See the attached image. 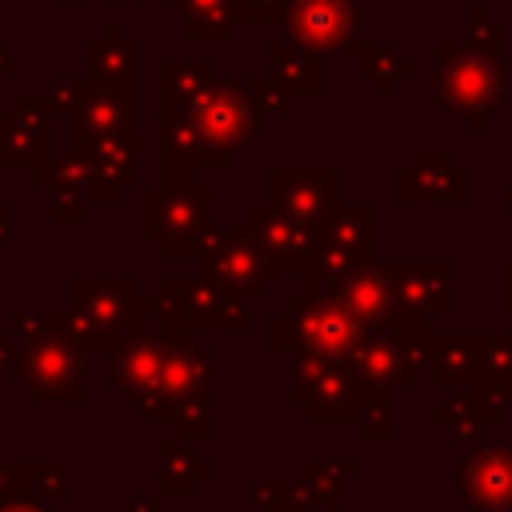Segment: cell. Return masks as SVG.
Returning <instances> with one entry per match:
<instances>
[{
    "mask_svg": "<svg viewBox=\"0 0 512 512\" xmlns=\"http://www.w3.org/2000/svg\"><path fill=\"white\" fill-rule=\"evenodd\" d=\"M356 60H360V72L368 76V80H376V88L388 96L400 80H408L412 72H416V64L408 60V56H400V52H392V48H384V44H356Z\"/></svg>",
    "mask_w": 512,
    "mask_h": 512,
    "instance_id": "cell-31",
    "label": "cell"
},
{
    "mask_svg": "<svg viewBox=\"0 0 512 512\" xmlns=\"http://www.w3.org/2000/svg\"><path fill=\"white\" fill-rule=\"evenodd\" d=\"M504 304H508V312H512V260H508V268H504Z\"/></svg>",
    "mask_w": 512,
    "mask_h": 512,
    "instance_id": "cell-43",
    "label": "cell"
},
{
    "mask_svg": "<svg viewBox=\"0 0 512 512\" xmlns=\"http://www.w3.org/2000/svg\"><path fill=\"white\" fill-rule=\"evenodd\" d=\"M368 336V328L352 316V308L320 284H308V292L292 296L280 316L268 324V340L292 356H316V360H348L352 348Z\"/></svg>",
    "mask_w": 512,
    "mask_h": 512,
    "instance_id": "cell-1",
    "label": "cell"
},
{
    "mask_svg": "<svg viewBox=\"0 0 512 512\" xmlns=\"http://www.w3.org/2000/svg\"><path fill=\"white\" fill-rule=\"evenodd\" d=\"M356 420H360L364 440H388L392 436V396H364V408Z\"/></svg>",
    "mask_w": 512,
    "mask_h": 512,
    "instance_id": "cell-34",
    "label": "cell"
},
{
    "mask_svg": "<svg viewBox=\"0 0 512 512\" xmlns=\"http://www.w3.org/2000/svg\"><path fill=\"white\" fill-rule=\"evenodd\" d=\"M16 364H20V336L0 332V368H16Z\"/></svg>",
    "mask_w": 512,
    "mask_h": 512,
    "instance_id": "cell-38",
    "label": "cell"
},
{
    "mask_svg": "<svg viewBox=\"0 0 512 512\" xmlns=\"http://www.w3.org/2000/svg\"><path fill=\"white\" fill-rule=\"evenodd\" d=\"M8 496H16V472H12V464H0V504Z\"/></svg>",
    "mask_w": 512,
    "mask_h": 512,
    "instance_id": "cell-40",
    "label": "cell"
},
{
    "mask_svg": "<svg viewBox=\"0 0 512 512\" xmlns=\"http://www.w3.org/2000/svg\"><path fill=\"white\" fill-rule=\"evenodd\" d=\"M80 88H84V80H76V76H60V80H56V88L48 92L52 108H56V112H68V108L80 100Z\"/></svg>",
    "mask_w": 512,
    "mask_h": 512,
    "instance_id": "cell-37",
    "label": "cell"
},
{
    "mask_svg": "<svg viewBox=\"0 0 512 512\" xmlns=\"http://www.w3.org/2000/svg\"><path fill=\"white\" fill-rule=\"evenodd\" d=\"M268 192H272V204H280L284 212L308 224H324L340 208V172L336 168H276L268 172Z\"/></svg>",
    "mask_w": 512,
    "mask_h": 512,
    "instance_id": "cell-16",
    "label": "cell"
},
{
    "mask_svg": "<svg viewBox=\"0 0 512 512\" xmlns=\"http://www.w3.org/2000/svg\"><path fill=\"white\" fill-rule=\"evenodd\" d=\"M292 0H236L240 20H284Z\"/></svg>",
    "mask_w": 512,
    "mask_h": 512,
    "instance_id": "cell-36",
    "label": "cell"
},
{
    "mask_svg": "<svg viewBox=\"0 0 512 512\" xmlns=\"http://www.w3.org/2000/svg\"><path fill=\"white\" fill-rule=\"evenodd\" d=\"M180 8V24H176V36L188 40V44H200V40H228L240 12H236V0H172Z\"/></svg>",
    "mask_w": 512,
    "mask_h": 512,
    "instance_id": "cell-24",
    "label": "cell"
},
{
    "mask_svg": "<svg viewBox=\"0 0 512 512\" xmlns=\"http://www.w3.org/2000/svg\"><path fill=\"white\" fill-rule=\"evenodd\" d=\"M160 364H164V336L136 332L128 344H120L112 352L108 376H112L116 392H124L136 404H148L160 388Z\"/></svg>",
    "mask_w": 512,
    "mask_h": 512,
    "instance_id": "cell-21",
    "label": "cell"
},
{
    "mask_svg": "<svg viewBox=\"0 0 512 512\" xmlns=\"http://www.w3.org/2000/svg\"><path fill=\"white\" fill-rule=\"evenodd\" d=\"M188 112L204 136L208 168H228L236 148H244L264 120L260 104L252 100V88L240 80H208V88L188 104Z\"/></svg>",
    "mask_w": 512,
    "mask_h": 512,
    "instance_id": "cell-7",
    "label": "cell"
},
{
    "mask_svg": "<svg viewBox=\"0 0 512 512\" xmlns=\"http://www.w3.org/2000/svg\"><path fill=\"white\" fill-rule=\"evenodd\" d=\"M140 76V52L132 40H120V24H108L104 40L88 44V80L108 84H136Z\"/></svg>",
    "mask_w": 512,
    "mask_h": 512,
    "instance_id": "cell-26",
    "label": "cell"
},
{
    "mask_svg": "<svg viewBox=\"0 0 512 512\" xmlns=\"http://www.w3.org/2000/svg\"><path fill=\"white\" fill-rule=\"evenodd\" d=\"M148 316L160 324L164 336H188V332H244L248 328V304L240 292H224L208 284L204 276L172 280L164 276L156 292L148 296Z\"/></svg>",
    "mask_w": 512,
    "mask_h": 512,
    "instance_id": "cell-6",
    "label": "cell"
},
{
    "mask_svg": "<svg viewBox=\"0 0 512 512\" xmlns=\"http://www.w3.org/2000/svg\"><path fill=\"white\" fill-rule=\"evenodd\" d=\"M436 68H432V96L440 112L468 116L476 132H484L488 116L504 104V68L496 56L472 52L468 44H448L440 40L432 48Z\"/></svg>",
    "mask_w": 512,
    "mask_h": 512,
    "instance_id": "cell-4",
    "label": "cell"
},
{
    "mask_svg": "<svg viewBox=\"0 0 512 512\" xmlns=\"http://www.w3.org/2000/svg\"><path fill=\"white\" fill-rule=\"evenodd\" d=\"M476 380H484L504 404H512V332L480 336V364Z\"/></svg>",
    "mask_w": 512,
    "mask_h": 512,
    "instance_id": "cell-30",
    "label": "cell"
},
{
    "mask_svg": "<svg viewBox=\"0 0 512 512\" xmlns=\"http://www.w3.org/2000/svg\"><path fill=\"white\" fill-rule=\"evenodd\" d=\"M124 512H156V500H124Z\"/></svg>",
    "mask_w": 512,
    "mask_h": 512,
    "instance_id": "cell-41",
    "label": "cell"
},
{
    "mask_svg": "<svg viewBox=\"0 0 512 512\" xmlns=\"http://www.w3.org/2000/svg\"><path fill=\"white\" fill-rule=\"evenodd\" d=\"M16 472V496H60L68 488V468L64 460H20L12 464Z\"/></svg>",
    "mask_w": 512,
    "mask_h": 512,
    "instance_id": "cell-32",
    "label": "cell"
},
{
    "mask_svg": "<svg viewBox=\"0 0 512 512\" xmlns=\"http://www.w3.org/2000/svg\"><path fill=\"white\" fill-rule=\"evenodd\" d=\"M348 368L360 380L364 396H392L396 388H404V384L416 380V372H412V364L404 356L400 332H368L352 348Z\"/></svg>",
    "mask_w": 512,
    "mask_h": 512,
    "instance_id": "cell-19",
    "label": "cell"
},
{
    "mask_svg": "<svg viewBox=\"0 0 512 512\" xmlns=\"http://www.w3.org/2000/svg\"><path fill=\"white\" fill-rule=\"evenodd\" d=\"M248 228L260 240L272 276H304L316 264L320 252V224H308L292 212H284L280 204H256L248 212Z\"/></svg>",
    "mask_w": 512,
    "mask_h": 512,
    "instance_id": "cell-12",
    "label": "cell"
},
{
    "mask_svg": "<svg viewBox=\"0 0 512 512\" xmlns=\"http://www.w3.org/2000/svg\"><path fill=\"white\" fill-rule=\"evenodd\" d=\"M196 276H204L208 284H216L224 292L256 296L268 288L272 268H268V256H264L260 240L252 236V228L236 224L224 232H208V240L196 256Z\"/></svg>",
    "mask_w": 512,
    "mask_h": 512,
    "instance_id": "cell-9",
    "label": "cell"
},
{
    "mask_svg": "<svg viewBox=\"0 0 512 512\" xmlns=\"http://www.w3.org/2000/svg\"><path fill=\"white\" fill-rule=\"evenodd\" d=\"M148 312V296L140 292V280L132 276H84V280H68V312H64V328L76 344L84 348H108L116 352L120 344H128L140 328Z\"/></svg>",
    "mask_w": 512,
    "mask_h": 512,
    "instance_id": "cell-2",
    "label": "cell"
},
{
    "mask_svg": "<svg viewBox=\"0 0 512 512\" xmlns=\"http://www.w3.org/2000/svg\"><path fill=\"white\" fill-rule=\"evenodd\" d=\"M56 4H68V8H76V4H84V0H56Z\"/></svg>",
    "mask_w": 512,
    "mask_h": 512,
    "instance_id": "cell-46",
    "label": "cell"
},
{
    "mask_svg": "<svg viewBox=\"0 0 512 512\" xmlns=\"http://www.w3.org/2000/svg\"><path fill=\"white\" fill-rule=\"evenodd\" d=\"M212 472V464L188 448V444H160V488L172 496H188L196 488V480H204Z\"/></svg>",
    "mask_w": 512,
    "mask_h": 512,
    "instance_id": "cell-29",
    "label": "cell"
},
{
    "mask_svg": "<svg viewBox=\"0 0 512 512\" xmlns=\"http://www.w3.org/2000/svg\"><path fill=\"white\" fill-rule=\"evenodd\" d=\"M64 120H68V152H84L116 136H140L136 132V84L84 80L80 100L64 112Z\"/></svg>",
    "mask_w": 512,
    "mask_h": 512,
    "instance_id": "cell-8",
    "label": "cell"
},
{
    "mask_svg": "<svg viewBox=\"0 0 512 512\" xmlns=\"http://www.w3.org/2000/svg\"><path fill=\"white\" fill-rule=\"evenodd\" d=\"M12 72V52H8V44H0V76H8Z\"/></svg>",
    "mask_w": 512,
    "mask_h": 512,
    "instance_id": "cell-44",
    "label": "cell"
},
{
    "mask_svg": "<svg viewBox=\"0 0 512 512\" xmlns=\"http://www.w3.org/2000/svg\"><path fill=\"white\" fill-rule=\"evenodd\" d=\"M0 512H48L36 496H8L4 504H0Z\"/></svg>",
    "mask_w": 512,
    "mask_h": 512,
    "instance_id": "cell-39",
    "label": "cell"
},
{
    "mask_svg": "<svg viewBox=\"0 0 512 512\" xmlns=\"http://www.w3.org/2000/svg\"><path fill=\"white\" fill-rule=\"evenodd\" d=\"M12 236V212L0 204V240H8Z\"/></svg>",
    "mask_w": 512,
    "mask_h": 512,
    "instance_id": "cell-42",
    "label": "cell"
},
{
    "mask_svg": "<svg viewBox=\"0 0 512 512\" xmlns=\"http://www.w3.org/2000/svg\"><path fill=\"white\" fill-rule=\"evenodd\" d=\"M476 364H480V336H460V332L436 336V356H432L436 384L460 388L476 376Z\"/></svg>",
    "mask_w": 512,
    "mask_h": 512,
    "instance_id": "cell-28",
    "label": "cell"
},
{
    "mask_svg": "<svg viewBox=\"0 0 512 512\" xmlns=\"http://www.w3.org/2000/svg\"><path fill=\"white\" fill-rule=\"evenodd\" d=\"M456 488L468 512H512V444H476L456 468Z\"/></svg>",
    "mask_w": 512,
    "mask_h": 512,
    "instance_id": "cell-15",
    "label": "cell"
},
{
    "mask_svg": "<svg viewBox=\"0 0 512 512\" xmlns=\"http://www.w3.org/2000/svg\"><path fill=\"white\" fill-rule=\"evenodd\" d=\"M464 44L472 52H484V56H504V24L496 16H488L484 4H472L468 12V32H464Z\"/></svg>",
    "mask_w": 512,
    "mask_h": 512,
    "instance_id": "cell-33",
    "label": "cell"
},
{
    "mask_svg": "<svg viewBox=\"0 0 512 512\" xmlns=\"http://www.w3.org/2000/svg\"><path fill=\"white\" fill-rule=\"evenodd\" d=\"M296 44L320 56H356V4L352 0H292L284 16Z\"/></svg>",
    "mask_w": 512,
    "mask_h": 512,
    "instance_id": "cell-13",
    "label": "cell"
},
{
    "mask_svg": "<svg viewBox=\"0 0 512 512\" xmlns=\"http://www.w3.org/2000/svg\"><path fill=\"white\" fill-rule=\"evenodd\" d=\"M392 276V292H396V308L400 320H408L404 328H428L432 316H444L452 304V288H448V264L444 260H404V264H388ZM400 328V332H404Z\"/></svg>",
    "mask_w": 512,
    "mask_h": 512,
    "instance_id": "cell-14",
    "label": "cell"
},
{
    "mask_svg": "<svg viewBox=\"0 0 512 512\" xmlns=\"http://www.w3.org/2000/svg\"><path fill=\"white\" fill-rule=\"evenodd\" d=\"M208 168L204 136L188 108L160 112V180H192Z\"/></svg>",
    "mask_w": 512,
    "mask_h": 512,
    "instance_id": "cell-22",
    "label": "cell"
},
{
    "mask_svg": "<svg viewBox=\"0 0 512 512\" xmlns=\"http://www.w3.org/2000/svg\"><path fill=\"white\" fill-rule=\"evenodd\" d=\"M108 4H164V0H108ZM172 4V0H168Z\"/></svg>",
    "mask_w": 512,
    "mask_h": 512,
    "instance_id": "cell-45",
    "label": "cell"
},
{
    "mask_svg": "<svg viewBox=\"0 0 512 512\" xmlns=\"http://www.w3.org/2000/svg\"><path fill=\"white\" fill-rule=\"evenodd\" d=\"M292 404H304L312 420H356L364 408V388L352 376L348 360H316V356H292Z\"/></svg>",
    "mask_w": 512,
    "mask_h": 512,
    "instance_id": "cell-10",
    "label": "cell"
},
{
    "mask_svg": "<svg viewBox=\"0 0 512 512\" xmlns=\"http://www.w3.org/2000/svg\"><path fill=\"white\" fill-rule=\"evenodd\" d=\"M504 200H508V212H512V188H508V192H504Z\"/></svg>",
    "mask_w": 512,
    "mask_h": 512,
    "instance_id": "cell-47",
    "label": "cell"
},
{
    "mask_svg": "<svg viewBox=\"0 0 512 512\" xmlns=\"http://www.w3.org/2000/svg\"><path fill=\"white\" fill-rule=\"evenodd\" d=\"M20 336V384L40 400H84V344L64 328V316H16Z\"/></svg>",
    "mask_w": 512,
    "mask_h": 512,
    "instance_id": "cell-3",
    "label": "cell"
},
{
    "mask_svg": "<svg viewBox=\"0 0 512 512\" xmlns=\"http://www.w3.org/2000/svg\"><path fill=\"white\" fill-rule=\"evenodd\" d=\"M52 112L48 96H16L12 112L0 116V168H36L48 156Z\"/></svg>",
    "mask_w": 512,
    "mask_h": 512,
    "instance_id": "cell-18",
    "label": "cell"
},
{
    "mask_svg": "<svg viewBox=\"0 0 512 512\" xmlns=\"http://www.w3.org/2000/svg\"><path fill=\"white\" fill-rule=\"evenodd\" d=\"M268 64H272V80L284 92H320V52L296 44V40H272L268 44Z\"/></svg>",
    "mask_w": 512,
    "mask_h": 512,
    "instance_id": "cell-25",
    "label": "cell"
},
{
    "mask_svg": "<svg viewBox=\"0 0 512 512\" xmlns=\"http://www.w3.org/2000/svg\"><path fill=\"white\" fill-rule=\"evenodd\" d=\"M212 80V60H160V112L188 108Z\"/></svg>",
    "mask_w": 512,
    "mask_h": 512,
    "instance_id": "cell-27",
    "label": "cell"
},
{
    "mask_svg": "<svg viewBox=\"0 0 512 512\" xmlns=\"http://www.w3.org/2000/svg\"><path fill=\"white\" fill-rule=\"evenodd\" d=\"M320 288H332V292L352 308V316H356L368 332H400V308H396V292H392L388 264L364 260V264H356L344 280L320 284Z\"/></svg>",
    "mask_w": 512,
    "mask_h": 512,
    "instance_id": "cell-17",
    "label": "cell"
},
{
    "mask_svg": "<svg viewBox=\"0 0 512 512\" xmlns=\"http://www.w3.org/2000/svg\"><path fill=\"white\" fill-rule=\"evenodd\" d=\"M212 388V360L192 336H164V364H160V388L140 412L148 420H176L184 404L208 400Z\"/></svg>",
    "mask_w": 512,
    "mask_h": 512,
    "instance_id": "cell-11",
    "label": "cell"
},
{
    "mask_svg": "<svg viewBox=\"0 0 512 512\" xmlns=\"http://www.w3.org/2000/svg\"><path fill=\"white\" fill-rule=\"evenodd\" d=\"M468 200V172L452 164L448 152H416L404 172H396V200Z\"/></svg>",
    "mask_w": 512,
    "mask_h": 512,
    "instance_id": "cell-20",
    "label": "cell"
},
{
    "mask_svg": "<svg viewBox=\"0 0 512 512\" xmlns=\"http://www.w3.org/2000/svg\"><path fill=\"white\" fill-rule=\"evenodd\" d=\"M140 232L160 256H200L212 232V192L192 180H160L140 192Z\"/></svg>",
    "mask_w": 512,
    "mask_h": 512,
    "instance_id": "cell-5",
    "label": "cell"
},
{
    "mask_svg": "<svg viewBox=\"0 0 512 512\" xmlns=\"http://www.w3.org/2000/svg\"><path fill=\"white\" fill-rule=\"evenodd\" d=\"M320 240L356 256V260H376V208L372 204H348L336 208L320 224Z\"/></svg>",
    "mask_w": 512,
    "mask_h": 512,
    "instance_id": "cell-23",
    "label": "cell"
},
{
    "mask_svg": "<svg viewBox=\"0 0 512 512\" xmlns=\"http://www.w3.org/2000/svg\"><path fill=\"white\" fill-rule=\"evenodd\" d=\"M176 428L188 444H204L212 436V404L208 400H196V404H184L180 416H176Z\"/></svg>",
    "mask_w": 512,
    "mask_h": 512,
    "instance_id": "cell-35",
    "label": "cell"
}]
</instances>
